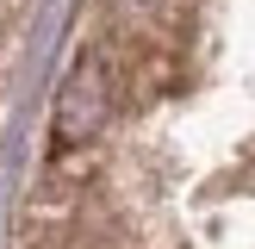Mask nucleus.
<instances>
[{
  "mask_svg": "<svg viewBox=\"0 0 255 249\" xmlns=\"http://www.w3.org/2000/svg\"><path fill=\"white\" fill-rule=\"evenodd\" d=\"M50 6L56 0H0V149H6L12 112H19L25 75H31V56H37V37L50 25Z\"/></svg>",
  "mask_w": 255,
  "mask_h": 249,
  "instance_id": "f03ea898",
  "label": "nucleus"
},
{
  "mask_svg": "<svg viewBox=\"0 0 255 249\" xmlns=\"http://www.w3.org/2000/svg\"><path fill=\"white\" fill-rule=\"evenodd\" d=\"M6 249H255V0H69Z\"/></svg>",
  "mask_w": 255,
  "mask_h": 249,
  "instance_id": "f257e3e1",
  "label": "nucleus"
}]
</instances>
